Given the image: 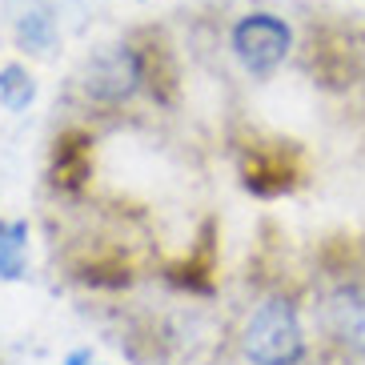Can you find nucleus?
Here are the masks:
<instances>
[{
  "label": "nucleus",
  "instance_id": "f257e3e1",
  "mask_svg": "<svg viewBox=\"0 0 365 365\" xmlns=\"http://www.w3.org/2000/svg\"><path fill=\"white\" fill-rule=\"evenodd\" d=\"M241 349L253 365H297L305 357V325L289 297H265L241 329Z\"/></svg>",
  "mask_w": 365,
  "mask_h": 365
},
{
  "label": "nucleus",
  "instance_id": "f03ea898",
  "mask_svg": "<svg viewBox=\"0 0 365 365\" xmlns=\"http://www.w3.org/2000/svg\"><path fill=\"white\" fill-rule=\"evenodd\" d=\"M149 81V61L137 44H105L85 61L81 68V93H85L88 105L101 108H117L125 101H133Z\"/></svg>",
  "mask_w": 365,
  "mask_h": 365
},
{
  "label": "nucleus",
  "instance_id": "7ed1b4c3",
  "mask_svg": "<svg viewBox=\"0 0 365 365\" xmlns=\"http://www.w3.org/2000/svg\"><path fill=\"white\" fill-rule=\"evenodd\" d=\"M229 48L233 56L241 61L249 76H273L293 53V29L285 16L277 12H265V9H253L245 16H237L233 29H229Z\"/></svg>",
  "mask_w": 365,
  "mask_h": 365
},
{
  "label": "nucleus",
  "instance_id": "20e7f679",
  "mask_svg": "<svg viewBox=\"0 0 365 365\" xmlns=\"http://www.w3.org/2000/svg\"><path fill=\"white\" fill-rule=\"evenodd\" d=\"M322 325L337 349L349 357H365V285L345 281L337 289L325 293L322 301Z\"/></svg>",
  "mask_w": 365,
  "mask_h": 365
},
{
  "label": "nucleus",
  "instance_id": "39448f33",
  "mask_svg": "<svg viewBox=\"0 0 365 365\" xmlns=\"http://www.w3.org/2000/svg\"><path fill=\"white\" fill-rule=\"evenodd\" d=\"M241 177H245L249 193L277 197V193H285V189H293V181H297V165L285 157V149H253V153H245Z\"/></svg>",
  "mask_w": 365,
  "mask_h": 365
},
{
  "label": "nucleus",
  "instance_id": "423d86ee",
  "mask_svg": "<svg viewBox=\"0 0 365 365\" xmlns=\"http://www.w3.org/2000/svg\"><path fill=\"white\" fill-rule=\"evenodd\" d=\"M88 173H93V140H88L85 133H65V137H56L53 169H48L56 189L76 193V189L88 181Z\"/></svg>",
  "mask_w": 365,
  "mask_h": 365
},
{
  "label": "nucleus",
  "instance_id": "0eeeda50",
  "mask_svg": "<svg viewBox=\"0 0 365 365\" xmlns=\"http://www.w3.org/2000/svg\"><path fill=\"white\" fill-rule=\"evenodd\" d=\"M12 36H16V44H21L24 53H48V48L56 44V36H61L53 9L29 4V9L16 16V24H12Z\"/></svg>",
  "mask_w": 365,
  "mask_h": 365
},
{
  "label": "nucleus",
  "instance_id": "6e6552de",
  "mask_svg": "<svg viewBox=\"0 0 365 365\" xmlns=\"http://www.w3.org/2000/svg\"><path fill=\"white\" fill-rule=\"evenodd\" d=\"M36 101V81L24 65H4L0 68V105L9 113H24Z\"/></svg>",
  "mask_w": 365,
  "mask_h": 365
},
{
  "label": "nucleus",
  "instance_id": "1a4fd4ad",
  "mask_svg": "<svg viewBox=\"0 0 365 365\" xmlns=\"http://www.w3.org/2000/svg\"><path fill=\"white\" fill-rule=\"evenodd\" d=\"M24 249H29V225L9 221L0 237V281H21L24 277Z\"/></svg>",
  "mask_w": 365,
  "mask_h": 365
},
{
  "label": "nucleus",
  "instance_id": "9d476101",
  "mask_svg": "<svg viewBox=\"0 0 365 365\" xmlns=\"http://www.w3.org/2000/svg\"><path fill=\"white\" fill-rule=\"evenodd\" d=\"M61 365H93V354H88V349H73Z\"/></svg>",
  "mask_w": 365,
  "mask_h": 365
},
{
  "label": "nucleus",
  "instance_id": "9b49d317",
  "mask_svg": "<svg viewBox=\"0 0 365 365\" xmlns=\"http://www.w3.org/2000/svg\"><path fill=\"white\" fill-rule=\"evenodd\" d=\"M4 229H9V225H4V221H0V237H4Z\"/></svg>",
  "mask_w": 365,
  "mask_h": 365
}]
</instances>
